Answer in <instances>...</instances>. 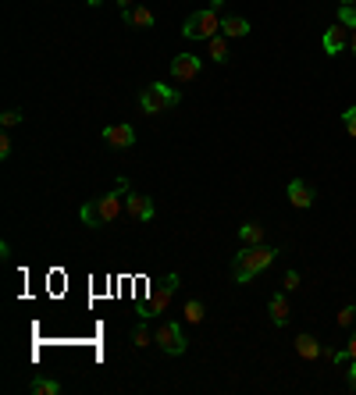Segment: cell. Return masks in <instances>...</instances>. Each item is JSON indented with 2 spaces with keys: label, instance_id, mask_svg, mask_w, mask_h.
Masks as SVG:
<instances>
[{
  "label": "cell",
  "instance_id": "6da1fadb",
  "mask_svg": "<svg viewBox=\"0 0 356 395\" xmlns=\"http://www.w3.org/2000/svg\"><path fill=\"white\" fill-rule=\"evenodd\" d=\"M125 193H129V182L122 179L114 193H107V196H96V200L82 203L79 221H82V224H89V228H107V224H114L117 217H122V210H125Z\"/></svg>",
  "mask_w": 356,
  "mask_h": 395
},
{
  "label": "cell",
  "instance_id": "7a4b0ae2",
  "mask_svg": "<svg viewBox=\"0 0 356 395\" xmlns=\"http://www.w3.org/2000/svg\"><path fill=\"white\" fill-rule=\"evenodd\" d=\"M278 257V250L274 246H243L239 253H235V260H231V278L239 281V285H250V281L264 271V267H271V260Z\"/></svg>",
  "mask_w": 356,
  "mask_h": 395
},
{
  "label": "cell",
  "instance_id": "3957f363",
  "mask_svg": "<svg viewBox=\"0 0 356 395\" xmlns=\"http://www.w3.org/2000/svg\"><path fill=\"white\" fill-rule=\"evenodd\" d=\"M174 292H178V274L171 271L164 281H157V285L150 289V296H146V303H139L136 306V313L143 317V320H150V317H157V313H164L167 306H171V299H174Z\"/></svg>",
  "mask_w": 356,
  "mask_h": 395
},
{
  "label": "cell",
  "instance_id": "277c9868",
  "mask_svg": "<svg viewBox=\"0 0 356 395\" xmlns=\"http://www.w3.org/2000/svg\"><path fill=\"white\" fill-rule=\"evenodd\" d=\"M174 103H182V93L171 89V86H164V82H150L139 93V110H143V115H160V110H167Z\"/></svg>",
  "mask_w": 356,
  "mask_h": 395
},
{
  "label": "cell",
  "instance_id": "5b68a950",
  "mask_svg": "<svg viewBox=\"0 0 356 395\" xmlns=\"http://www.w3.org/2000/svg\"><path fill=\"white\" fill-rule=\"evenodd\" d=\"M221 32V18L214 8H203V11H193L186 22H182V36L186 39H210Z\"/></svg>",
  "mask_w": 356,
  "mask_h": 395
},
{
  "label": "cell",
  "instance_id": "8992f818",
  "mask_svg": "<svg viewBox=\"0 0 356 395\" xmlns=\"http://www.w3.org/2000/svg\"><path fill=\"white\" fill-rule=\"evenodd\" d=\"M153 342H157L167 356H182V353H186V335H182V328H178L174 320H164V324L153 331Z\"/></svg>",
  "mask_w": 356,
  "mask_h": 395
},
{
  "label": "cell",
  "instance_id": "52a82bcc",
  "mask_svg": "<svg viewBox=\"0 0 356 395\" xmlns=\"http://www.w3.org/2000/svg\"><path fill=\"white\" fill-rule=\"evenodd\" d=\"M349 36H352V29L338 18L331 29H324V36H321V46H324V53H328V58H338V53L349 46Z\"/></svg>",
  "mask_w": 356,
  "mask_h": 395
},
{
  "label": "cell",
  "instance_id": "ba28073f",
  "mask_svg": "<svg viewBox=\"0 0 356 395\" xmlns=\"http://www.w3.org/2000/svg\"><path fill=\"white\" fill-rule=\"evenodd\" d=\"M200 68H203V61L196 53H174L171 58V79L174 82H193L200 75Z\"/></svg>",
  "mask_w": 356,
  "mask_h": 395
},
{
  "label": "cell",
  "instance_id": "9c48e42d",
  "mask_svg": "<svg viewBox=\"0 0 356 395\" xmlns=\"http://www.w3.org/2000/svg\"><path fill=\"white\" fill-rule=\"evenodd\" d=\"M125 214H129L132 221H153V200L129 189V193H125Z\"/></svg>",
  "mask_w": 356,
  "mask_h": 395
},
{
  "label": "cell",
  "instance_id": "30bf717a",
  "mask_svg": "<svg viewBox=\"0 0 356 395\" xmlns=\"http://www.w3.org/2000/svg\"><path fill=\"white\" fill-rule=\"evenodd\" d=\"M103 143H107V146H114V150H129V146L136 143V129H132V125H125V122L107 125V129H103Z\"/></svg>",
  "mask_w": 356,
  "mask_h": 395
},
{
  "label": "cell",
  "instance_id": "8fae6325",
  "mask_svg": "<svg viewBox=\"0 0 356 395\" xmlns=\"http://www.w3.org/2000/svg\"><path fill=\"white\" fill-rule=\"evenodd\" d=\"M288 203L300 207V210L314 207V189H310L303 179H292V182H288Z\"/></svg>",
  "mask_w": 356,
  "mask_h": 395
},
{
  "label": "cell",
  "instance_id": "7c38bea8",
  "mask_svg": "<svg viewBox=\"0 0 356 395\" xmlns=\"http://www.w3.org/2000/svg\"><path fill=\"white\" fill-rule=\"evenodd\" d=\"M267 313H271V324H278V328H285L288 324V296L285 292H274L271 296V303H267Z\"/></svg>",
  "mask_w": 356,
  "mask_h": 395
},
{
  "label": "cell",
  "instance_id": "4fadbf2b",
  "mask_svg": "<svg viewBox=\"0 0 356 395\" xmlns=\"http://www.w3.org/2000/svg\"><path fill=\"white\" fill-rule=\"evenodd\" d=\"M122 18H125V25H132V29H153V11H150V8H143V4H136V8L122 11Z\"/></svg>",
  "mask_w": 356,
  "mask_h": 395
},
{
  "label": "cell",
  "instance_id": "5bb4252c",
  "mask_svg": "<svg viewBox=\"0 0 356 395\" xmlns=\"http://www.w3.org/2000/svg\"><path fill=\"white\" fill-rule=\"evenodd\" d=\"M221 32L231 36V39H235V36H246V32H250V22H246L243 15H224V18H221Z\"/></svg>",
  "mask_w": 356,
  "mask_h": 395
},
{
  "label": "cell",
  "instance_id": "9a60e30c",
  "mask_svg": "<svg viewBox=\"0 0 356 395\" xmlns=\"http://www.w3.org/2000/svg\"><path fill=\"white\" fill-rule=\"evenodd\" d=\"M295 353H300L303 360H317L321 356V342L314 335H300V338H295Z\"/></svg>",
  "mask_w": 356,
  "mask_h": 395
},
{
  "label": "cell",
  "instance_id": "2e32d148",
  "mask_svg": "<svg viewBox=\"0 0 356 395\" xmlns=\"http://www.w3.org/2000/svg\"><path fill=\"white\" fill-rule=\"evenodd\" d=\"M239 239H243V246H260L264 242V228L257 221H246L243 228H239Z\"/></svg>",
  "mask_w": 356,
  "mask_h": 395
},
{
  "label": "cell",
  "instance_id": "e0dca14e",
  "mask_svg": "<svg viewBox=\"0 0 356 395\" xmlns=\"http://www.w3.org/2000/svg\"><path fill=\"white\" fill-rule=\"evenodd\" d=\"M207 46H210V58H214L217 65H224V61H228V43H224V32L210 36V39H207Z\"/></svg>",
  "mask_w": 356,
  "mask_h": 395
},
{
  "label": "cell",
  "instance_id": "ac0fdd59",
  "mask_svg": "<svg viewBox=\"0 0 356 395\" xmlns=\"http://www.w3.org/2000/svg\"><path fill=\"white\" fill-rule=\"evenodd\" d=\"M29 391H32V395H57V391H61V384H57L53 377H32Z\"/></svg>",
  "mask_w": 356,
  "mask_h": 395
},
{
  "label": "cell",
  "instance_id": "d6986e66",
  "mask_svg": "<svg viewBox=\"0 0 356 395\" xmlns=\"http://www.w3.org/2000/svg\"><path fill=\"white\" fill-rule=\"evenodd\" d=\"M129 338H132V346H136V349H143V346H150V342H153V331L139 320V324L132 328V335H129Z\"/></svg>",
  "mask_w": 356,
  "mask_h": 395
},
{
  "label": "cell",
  "instance_id": "ffe728a7",
  "mask_svg": "<svg viewBox=\"0 0 356 395\" xmlns=\"http://www.w3.org/2000/svg\"><path fill=\"white\" fill-rule=\"evenodd\" d=\"M203 317H207V306H203L200 299H189V303H186V320H189V324H203Z\"/></svg>",
  "mask_w": 356,
  "mask_h": 395
},
{
  "label": "cell",
  "instance_id": "44dd1931",
  "mask_svg": "<svg viewBox=\"0 0 356 395\" xmlns=\"http://www.w3.org/2000/svg\"><path fill=\"white\" fill-rule=\"evenodd\" d=\"M338 18L352 29L356 25V4H352V0H342V4H338Z\"/></svg>",
  "mask_w": 356,
  "mask_h": 395
},
{
  "label": "cell",
  "instance_id": "7402d4cb",
  "mask_svg": "<svg viewBox=\"0 0 356 395\" xmlns=\"http://www.w3.org/2000/svg\"><path fill=\"white\" fill-rule=\"evenodd\" d=\"M18 122H25V115H22V110H4V115H0V125H4V129H11V125H18Z\"/></svg>",
  "mask_w": 356,
  "mask_h": 395
},
{
  "label": "cell",
  "instance_id": "603a6c76",
  "mask_svg": "<svg viewBox=\"0 0 356 395\" xmlns=\"http://www.w3.org/2000/svg\"><path fill=\"white\" fill-rule=\"evenodd\" d=\"M342 125H345V132H349V136H356V107H345Z\"/></svg>",
  "mask_w": 356,
  "mask_h": 395
},
{
  "label": "cell",
  "instance_id": "cb8c5ba5",
  "mask_svg": "<svg viewBox=\"0 0 356 395\" xmlns=\"http://www.w3.org/2000/svg\"><path fill=\"white\" fill-rule=\"evenodd\" d=\"M285 292H292V289H300V271H285Z\"/></svg>",
  "mask_w": 356,
  "mask_h": 395
},
{
  "label": "cell",
  "instance_id": "d4e9b609",
  "mask_svg": "<svg viewBox=\"0 0 356 395\" xmlns=\"http://www.w3.org/2000/svg\"><path fill=\"white\" fill-rule=\"evenodd\" d=\"M11 150H15L11 136H0V160H8V157H11Z\"/></svg>",
  "mask_w": 356,
  "mask_h": 395
},
{
  "label": "cell",
  "instance_id": "484cf974",
  "mask_svg": "<svg viewBox=\"0 0 356 395\" xmlns=\"http://www.w3.org/2000/svg\"><path fill=\"white\" fill-rule=\"evenodd\" d=\"M352 320H356V306H345V310L338 313V324H342V328H349Z\"/></svg>",
  "mask_w": 356,
  "mask_h": 395
},
{
  "label": "cell",
  "instance_id": "4316f807",
  "mask_svg": "<svg viewBox=\"0 0 356 395\" xmlns=\"http://www.w3.org/2000/svg\"><path fill=\"white\" fill-rule=\"evenodd\" d=\"M345 360H356V331L349 335V342H345Z\"/></svg>",
  "mask_w": 356,
  "mask_h": 395
},
{
  "label": "cell",
  "instance_id": "83f0119b",
  "mask_svg": "<svg viewBox=\"0 0 356 395\" xmlns=\"http://www.w3.org/2000/svg\"><path fill=\"white\" fill-rule=\"evenodd\" d=\"M349 50L356 53V25H352V36H349Z\"/></svg>",
  "mask_w": 356,
  "mask_h": 395
},
{
  "label": "cell",
  "instance_id": "f1b7e54d",
  "mask_svg": "<svg viewBox=\"0 0 356 395\" xmlns=\"http://www.w3.org/2000/svg\"><path fill=\"white\" fill-rule=\"evenodd\" d=\"M117 8H122V11H129V8H132V0H117Z\"/></svg>",
  "mask_w": 356,
  "mask_h": 395
},
{
  "label": "cell",
  "instance_id": "f546056e",
  "mask_svg": "<svg viewBox=\"0 0 356 395\" xmlns=\"http://www.w3.org/2000/svg\"><path fill=\"white\" fill-rule=\"evenodd\" d=\"M210 8H214V11H221V8H224V0H210Z\"/></svg>",
  "mask_w": 356,
  "mask_h": 395
},
{
  "label": "cell",
  "instance_id": "4dcf8cb0",
  "mask_svg": "<svg viewBox=\"0 0 356 395\" xmlns=\"http://www.w3.org/2000/svg\"><path fill=\"white\" fill-rule=\"evenodd\" d=\"M352 377H356V360H352V367H349V381H352Z\"/></svg>",
  "mask_w": 356,
  "mask_h": 395
},
{
  "label": "cell",
  "instance_id": "1f68e13d",
  "mask_svg": "<svg viewBox=\"0 0 356 395\" xmlns=\"http://www.w3.org/2000/svg\"><path fill=\"white\" fill-rule=\"evenodd\" d=\"M86 4H89V8H96V4H100V0H86Z\"/></svg>",
  "mask_w": 356,
  "mask_h": 395
},
{
  "label": "cell",
  "instance_id": "d6a6232c",
  "mask_svg": "<svg viewBox=\"0 0 356 395\" xmlns=\"http://www.w3.org/2000/svg\"><path fill=\"white\" fill-rule=\"evenodd\" d=\"M349 388H352V391H356V377H352V381H349Z\"/></svg>",
  "mask_w": 356,
  "mask_h": 395
}]
</instances>
